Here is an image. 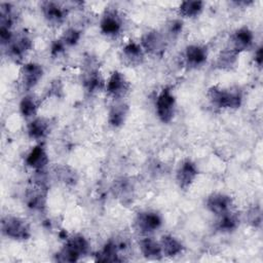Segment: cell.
<instances>
[{
  "instance_id": "1",
  "label": "cell",
  "mask_w": 263,
  "mask_h": 263,
  "mask_svg": "<svg viewBox=\"0 0 263 263\" xmlns=\"http://www.w3.org/2000/svg\"><path fill=\"white\" fill-rule=\"evenodd\" d=\"M208 98L213 107L218 109H237L242 102L239 89L212 86L208 91Z\"/></svg>"
},
{
  "instance_id": "2",
  "label": "cell",
  "mask_w": 263,
  "mask_h": 263,
  "mask_svg": "<svg viewBox=\"0 0 263 263\" xmlns=\"http://www.w3.org/2000/svg\"><path fill=\"white\" fill-rule=\"evenodd\" d=\"M90 251L88 240L81 234H75L67 238L64 248L55 255L57 261L60 262H75L80 257L85 256Z\"/></svg>"
},
{
  "instance_id": "3",
  "label": "cell",
  "mask_w": 263,
  "mask_h": 263,
  "mask_svg": "<svg viewBox=\"0 0 263 263\" xmlns=\"http://www.w3.org/2000/svg\"><path fill=\"white\" fill-rule=\"evenodd\" d=\"M2 233L15 240H26L31 236V227L29 223L14 216H7L2 219L1 222Z\"/></svg>"
},
{
  "instance_id": "4",
  "label": "cell",
  "mask_w": 263,
  "mask_h": 263,
  "mask_svg": "<svg viewBox=\"0 0 263 263\" xmlns=\"http://www.w3.org/2000/svg\"><path fill=\"white\" fill-rule=\"evenodd\" d=\"M156 115L163 123H168L173 120L176 110V99L172 90L167 87L163 88L157 96L155 101Z\"/></svg>"
},
{
  "instance_id": "5",
  "label": "cell",
  "mask_w": 263,
  "mask_h": 263,
  "mask_svg": "<svg viewBox=\"0 0 263 263\" xmlns=\"http://www.w3.org/2000/svg\"><path fill=\"white\" fill-rule=\"evenodd\" d=\"M162 225L161 216L155 211L140 212L135 219L136 229L144 235H149Z\"/></svg>"
},
{
  "instance_id": "6",
  "label": "cell",
  "mask_w": 263,
  "mask_h": 263,
  "mask_svg": "<svg viewBox=\"0 0 263 263\" xmlns=\"http://www.w3.org/2000/svg\"><path fill=\"white\" fill-rule=\"evenodd\" d=\"M142 48L145 52L152 55H161L166 47V41L164 36L155 30L146 32L140 42Z\"/></svg>"
},
{
  "instance_id": "7",
  "label": "cell",
  "mask_w": 263,
  "mask_h": 263,
  "mask_svg": "<svg viewBox=\"0 0 263 263\" xmlns=\"http://www.w3.org/2000/svg\"><path fill=\"white\" fill-rule=\"evenodd\" d=\"M105 88L110 97L115 100H120L128 93L130 84L121 72L114 71L106 82Z\"/></svg>"
},
{
  "instance_id": "8",
  "label": "cell",
  "mask_w": 263,
  "mask_h": 263,
  "mask_svg": "<svg viewBox=\"0 0 263 263\" xmlns=\"http://www.w3.org/2000/svg\"><path fill=\"white\" fill-rule=\"evenodd\" d=\"M123 22L121 15L115 9H108L102 16L100 22L101 32L107 36L115 37L122 31Z\"/></svg>"
},
{
  "instance_id": "9",
  "label": "cell",
  "mask_w": 263,
  "mask_h": 263,
  "mask_svg": "<svg viewBox=\"0 0 263 263\" xmlns=\"http://www.w3.org/2000/svg\"><path fill=\"white\" fill-rule=\"evenodd\" d=\"M197 175L198 170L196 164L190 159L183 160L180 163L176 174V179L179 187L183 190H187L193 184Z\"/></svg>"
},
{
  "instance_id": "10",
  "label": "cell",
  "mask_w": 263,
  "mask_h": 263,
  "mask_svg": "<svg viewBox=\"0 0 263 263\" xmlns=\"http://www.w3.org/2000/svg\"><path fill=\"white\" fill-rule=\"evenodd\" d=\"M206 209L217 217L232 211L233 202L230 196L224 193H212L205 201Z\"/></svg>"
},
{
  "instance_id": "11",
  "label": "cell",
  "mask_w": 263,
  "mask_h": 263,
  "mask_svg": "<svg viewBox=\"0 0 263 263\" xmlns=\"http://www.w3.org/2000/svg\"><path fill=\"white\" fill-rule=\"evenodd\" d=\"M43 76V68L36 63H27L21 69V82L25 89L29 90L36 86Z\"/></svg>"
},
{
  "instance_id": "12",
  "label": "cell",
  "mask_w": 263,
  "mask_h": 263,
  "mask_svg": "<svg viewBox=\"0 0 263 263\" xmlns=\"http://www.w3.org/2000/svg\"><path fill=\"white\" fill-rule=\"evenodd\" d=\"M120 58L122 62L130 67L139 66L144 62L145 51L140 43L135 41H129L123 45L120 52Z\"/></svg>"
},
{
  "instance_id": "13",
  "label": "cell",
  "mask_w": 263,
  "mask_h": 263,
  "mask_svg": "<svg viewBox=\"0 0 263 263\" xmlns=\"http://www.w3.org/2000/svg\"><path fill=\"white\" fill-rule=\"evenodd\" d=\"M32 39L25 33L14 35L11 42L7 45L8 53L12 59H23L32 48Z\"/></svg>"
},
{
  "instance_id": "14",
  "label": "cell",
  "mask_w": 263,
  "mask_h": 263,
  "mask_svg": "<svg viewBox=\"0 0 263 263\" xmlns=\"http://www.w3.org/2000/svg\"><path fill=\"white\" fill-rule=\"evenodd\" d=\"M41 9L44 18L48 22V24L54 26H60L61 24H63L67 15L66 8L61 4L52 1L43 2L41 5Z\"/></svg>"
},
{
  "instance_id": "15",
  "label": "cell",
  "mask_w": 263,
  "mask_h": 263,
  "mask_svg": "<svg viewBox=\"0 0 263 263\" xmlns=\"http://www.w3.org/2000/svg\"><path fill=\"white\" fill-rule=\"evenodd\" d=\"M48 161H49V158H48L47 152L43 144L41 143L33 147L31 151L27 154L25 159V163L35 172L44 170L48 164Z\"/></svg>"
},
{
  "instance_id": "16",
  "label": "cell",
  "mask_w": 263,
  "mask_h": 263,
  "mask_svg": "<svg viewBox=\"0 0 263 263\" xmlns=\"http://www.w3.org/2000/svg\"><path fill=\"white\" fill-rule=\"evenodd\" d=\"M46 195V185L34 183V185L31 188H29L26 193L27 205L34 211H41V209L45 205Z\"/></svg>"
},
{
  "instance_id": "17",
  "label": "cell",
  "mask_w": 263,
  "mask_h": 263,
  "mask_svg": "<svg viewBox=\"0 0 263 263\" xmlns=\"http://www.w3.org/2000/svg\"><path fill=\"white\" fill-rule=\"evenodd\" d=\"M254 41V34L248 27L237 29L230 38V46L238 53L250 48Z\"/></svg>"
},
{
  "instance_id": "18",
  "label": "cell",
  "mask_w": 263,
  "mask_h": 263,
  "mask_svg": "<svg viewBox=\"0 0 263 263\" xmlns=\"http://www.w3.org/2000/svg\"><path fill=\"white\" fill-rule=\"evenodd\" d=\"M185 62L189 67L197 68L202 66L208 59V49L200 44L188 45L185 49Z\"/></svg>"
},
{
  "instance_id": "19",
  "label": "cell",
  "mask_w": 263,
  "mask_h": 263,
  "mask_svg": "<svg viewBox=\"0 0 263 263\" xmlns=\"http://www.w3.org/2000/svg\"><path fill=\"white\" fill-rule=\"evenodd\" d=\"M126 243L123 240H109L104 248L97 254V259L102 262H115L121 261L119 258V252L125 249Z\"/></svg>"
},
{
  "instance_id": "20",
  "label": "cell",
  "mask_w": 263,
  "mask_h": 263,
  "mask_svg": "<svg viewBox=\"0 0 263 263\" xmlns=\"http://www.w3.org/2000/svg\"><path fill=\"white\" fill-rule=\"evenodd\" d=\"M50 130L49 121L44 117H35L28 124V136L36 141L43 140Z\"/></svg>"
},
{
  "instance_id": "21",
  "label": "cell",
  "mask_w": 263,
  "mask_h": 263,
  "mask_svg": "<svg viewBox=\"0 0 263 263\" xmlns=\"http://www.w3.org/2000/svg\"><path fill=\"white\" fill-rule=\"evenodd\" d=\"M139 247L143 256L148 259L158 260L163 256L160 242L148 235H146L140 240Z\"/></svg>"
},
{
  "instance_id": "22",
  "label": "cell",
  "mask_w": 263,
  "mask_h": 263,
  "mask_svg": "<svg viewBox=\"0 0 263 263\" xmlns=\"http://www.w3.org/2000/svg\"><path fill=\"white\" fill-rule=\"evenodd\" d=\"M128 106L124 102L115 103L109 110L108 113V122L113 127L121 126L127 117Z\"/></svg>"
},
{
  "instance_id": "23",
  "label": "cell",
  "mask_w": 263,
  "mask_h": 263,
  "mask_svg": "<svg viewBox=\"0 0 263 263\" xmlns=\"http://www.w3.org/2000/svg\"><path fill=\"white\" fill-rule=\"evenodd\" d=\"M160 246L162 250V255L166 257H174L182 253L183 245L181 241L173 235H163L160 239Z\"/></svg>"
},
{
  "instance_id": "24",
  "label": "cell",
  "mask_w": 263,
  "mask_h": 263,
  "mask_svg": "<svg viewBox=\"0 0 263 263\" xmlns=\"http://www.w3.org/2000/svg\"><path fill=\"white\" fill-rule=\"evenodd\" d=\"M239 225V219L238 216L233 213V211H230L224 215H221L218 217L216 227L221 232H231L234 231Z\"/></svg>"
},
{
  "instance_id": "25",
  "label": "cell",
  "mask_w": 263,
  "mask_h": 263,
  "mask_svg": "<svg viewBox=\"0 0 263 263\" xmlns=\"http://www.w3.org/2000/svg\"><path fill=\"white\" fill-rule=\"evenodd\" d=\"M239 53L232 49L231 47H227L223 49L217 59V67L223 70H229L233 68L237 62Z\"/></svg>"
},
{
  "instance_id": "26",
  "label": "cell",
  "mask_w": 263,
  "mask_h": 263,
  "mask_svg": "<svg viewBox=\"0 0 263 263\" xmlns=\"http://www.w3.org/2000/svg\"><path fill=\"white\" fill-rule=\"evenodd\" d=\"M204 6L202 1H183L179 6V14L183 17H195L200 14Z\"/></svg>"
},
{
  "instance_id": "27",
  "label": "cell",
  "mask_w": 263,
  "mask_h": 263,
  "mask_svg": "<svg viewBox=\"0 0 263 263\" xmlns=\"http://www.w3.org/2000/svg\"><path fill=\"white\" fill-rule=\"evenodd\" d=\"M83 85L85 87V89L89 92H95L98 91L100 89H102L105 84L104 81L102 79V77L100 76V73L97 70H89L83 78Z\"/></svg>"
},
{
  "instance_id": "28",
  "label": "cell",
  "mask_w": 263,
  "mask_h": 263,
  "mask_svg": "<svg viewBox=\"0 0 263 263\" xmlns=\"http://www.w3.org/2000/svg\"><path fill=\"white\" fill-rule=\"evenodd\" d=\"M38 110V104L34 97L25 96L20 102V112L26 119H34Z\"/></svg>"
},
{
  "instance_id": "29",
  "label": "cell",
  "mask_w": 263,
  "mask_h": 263,
  "mask_svg": "<svg viewBox=\"0 0 263 263\" xmlns=\"http://www.w3.org/2000/svg\"><path fill=\"white\" fill-rule=\"evenodd\" d=\"M132 190H133V186L132 183L129 182V180L125 179V178H121L120 180H117L115 182V193L121 197V198H128L132 194Z\"/></svg>"
},
{
  "instance_id": "30",
  "label": "cell",
  "mask_w": 263,
  "mask_h": 263,
  "mask_svg": "<svg viewBox=\"0 0 263 263\" xmlns=\"http://www.w3.org/2000/svg\"><path fill=\"white\" fill-rule=\"evenodd\" d=\"M80 37H81L80 31H78L74 28H69L68 30H66L64 32L61 39L65 43L66 46H73L78 43V41L80 40Z\"/></svg>"
},
{
  "instance_id": "31",
  "label": "cell",
  "mask_w": 263,
  "mask_h": 263,
  "mask_svg": "<svg viewBox=\"0 0 263 263\" xmlns=\"http://www.w3.org/2000/svg\"><path fill=\"white\" fill-rule=\"evenodd\" d=\"M248 219H249V222L254 227H259L262 222V215H261L260 209L259 208L252 209L248 214Z\"/></svg>"
},
{
  "instance_id": "32",
  "label": "cell",
  "mask_w": 263,
  "mask_h": 263,
  "mask_svg": "<svg viewBox=\"0 0 263 263\" xmlns=\"http://www.w3.org/2000/svg\"><path fill=\"white\" fill-rule=\"evenodd\" d=\"M183 29V23L180 20H173L168 24V33L173 36H178Z\"/></svg>"
},
{
  "instance_id": "33",
  "label": "cell",
  "mask_w": 263,
  "mask_h": 263,
  "mask_svg": "<svg viewBox=\"0 0 263 263\" xmlns=\"http://www.w3.org/2000/svg\"><path fill=\"white\" fill-rule=\"evenodd\" d=\"M65 43L62 41V39H58L54 40L51 44V48H50V52L52 57H58L59 54H61L64 50H65Z\"/></svg>"
},
{
  "instance_id": "34",
  "label": "cell",
  "mask_w": 263,
  "mask_h": 263,
  "mask_svg": "<svg viewBox=\"0 0 263 263\" xmlns=\"http://www.w3.org/2000/svg\"><path fill=\"white\" fill-rule=\"evenodd\" d=\"M60 175H61V178L62 180L65 182V183H73L76 179L74 177V173L73 172H69L67 167H62L61 171H60Z\"/></svg>"
},
{
  "instance_id": "35",
  "label": "cell",
  "mask_w": 263,
  "mask_h": 263,
  "mask_svg": "<svg viewBox=\"0 0 263 263\" xmlns=\"http://www.w3.org/2000/svg\"><path fill=\"white\" fill-rule=\"evenodd\" d=\"M263 53H262V47H258L256 52H255V55H254V60H255V63L257 64V66L261 67L262 65V61H263Z\"/></svg>"
}]
</instances>
